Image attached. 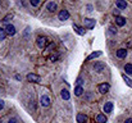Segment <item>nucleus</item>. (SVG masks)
<instances>
[{"label": "nucleus", "mask_w": 132, "mask_h": 123, "mask_svg": "<svg viewBox=\"0 0 132 123\" xmlns=\"http://www.w3.org/2000/svg\"><path fill=\"white\" fill-rule=\"evenodd\" d=\"M84 94V88L81 87V86H77L76 88H75V95L76 96H81Z\"/></svg>", "instance_id": "nucleus-19"}, {"label": "nucleus", "mask_w": 132, "mask_h": 123, "mask_svg": "<svg viewBox=\"0 0 132 123\" xmlns=\"http://www.w3.org/2000/svg\"><path fill=\"white\" fill-rule=\"evenodd\" d=\"M125 72L127 73V75H132V64H126L125 65Z\"/></svg>", "instance_id": "nucleus-20"}, {"label": "nucleus", "mask_w": 132, "mask_h": 123, "mask_svg": "<svg viewBox=\"0 0 132 123\" xmlns=\"http://www.w3.org/2000/svg\"><path fill=\"white\" fill-rule=\"evenodd\" d=\"M113 14H114L116 17H118V15H119V9H114V10H113Z\"/></svg>", "instance_id": "nucleus-28"}, {"label": "nucleus", "mask_w": 132, "mask_h": 123, "mask_svg": "<svg viewBox=\"0 0 132 123\" xmlns=\"http://www.w3.org/2000/svg\"><path fill=\"white\" fill-rule=\"evenodd\" d=\"M122 78H123V80H125V82L127 83V86H130V87L132 88V80H131V78H128L126 75H123V76H122Z\"/></svg>", "instance_id": "nucleus-21"}, {"label": "nucleus", "mask_w": 132, "mask_h": 123, "mask_svg": "<svg viewBox=\"0 0 132 123\" xmlns=\"http://www.w3.org/2000/svg\"><path fill=\"white\" fill-rule=\"evenodd\" d=\"M87 9H88V12H92V6L91 5H87Z\"/></svg>", "instance_id": "nucleus-32"}, {"label": "nucleus", "mask_w": 132, "mask_h": 123, "mask_svg": "<svg viewBox=\"0 0 132 123\" xmlns=\"http://www.w3.org/2000/svg\"><path fill=\"white\" fill-rule=\"evenodd\" d=\"M60 95H62V97H63L64 100H69V97H71V95H69L68 90H64V88L60 91Z\"/></svg>", "instance_id": "nucleus-17"}, {"label": "nucleus", "mask_w": 132, "mask_h": 123, "mask_svg": "<svg viewBox=\"0 0 132 123\" xmlns=\"http://www.w3.org/2000/svg\"><path fill=\"white\" fill-rule=\"evenodd\" d=\"M58 58H59V54H55V55H51L49 59H50L51 62H55V60H58Z\"/></svg>", "instance_id": "nucleus-25"}, {"label": "nucleus", "mask_w": 132, "mask_h": 123, "mask_svg": "<svg viewBox=\"0 0 132 123\" xmlns=\"http://www.w3.org/2000/svg\"><path fill=\"white\" fill-rule=\"evenodd\" d=\"M46 44H47V40H46L45 37H39V39H37V46H39V47L44 49L45 46H46Z\"/></svg>", "instance_id": "nucleus-13"}, {"label": "nucleus", "mask_w": 132, "mask_h": 123, "mask_svg": "<svg viewBox=\"0 0 132 123\" xmlns=\"http://www.w3.org/2000/svg\"><path fill=\"white\" fill-rule=\"evenodd\" d=\"M77 122L78 123H86L87 122V116L84 113H78L77 114Z\"/></svg>", "instance_id": "nucleus-9"}, {"label": "nucleus", "mask_w": 132, "mask_h": 123, "mask_svg": "<svg viewBox=\"0 0 132 123\" xmlns=\"http://www.w3.org/2000/svg\"><path fill=\"white\" fill-rule=\"evenodd\" d=\"M58 18H59L60 21H67V19L69 18V12H68V10H65V9L60 10V12H59V14H58Z\"/></svg>", "instance_id": "nucleus-2"}, {"label": "nucleus", "mask_w": 132, "mask_h": 123, "mask_svg": "<svg viewBox=\"0 0 132 123\" xmlns=\"http://www.w3.org/2000/svg\"><path fill=\"white\" fill-rule=\"evenodd\" d=\"M10 18H13V15H12V14H9V15H6V17L4 18V21H3V22H4V23H6V22H8V21H9Z\"/></svg>", "instance_id": "nucleus-26"}, {"label": "nucleus", "mask_w": 132, "mask_h": 123, "mask_svg": "<svg viewBox=\"0 0 132 123\" xmlns=\"http://www.w3.org/2000/svg\"><path fill=\"white\" fill-rule=\"evenodd\" d=\"M73 30H75L78 35H81V36H84V35H85V32H86L84 28H81V27H80V26H77V24H73Z\"/></svg>", "instance_id": "nucleus-15"}, {"label": "nucleus", "mask_w": 132, "mask_h": 123, "mask_svg": "<svg viewBox=\"0 0 132 123\" xmlns=\"http://www.w3.org/2000/svg\"><path fill=\"white\" fill-rule=\"evenodd\" d=\"M4 30H5L6 35H10V36L15 35V27H14L13 24H6V27H5Z\"/></svg>", "instance_id": "nucleus-4"}, {"label": "nucleus", "mask_w": 132, "mask_h": 123, "mask_svg": "<svg viewBox=\"0 0 132 123\" xmlns=\"http://www.w3.org/2000/svg\"><path fill=\"white\" fill-rule=\"evenodd\" d=\"M116 5L118 6V9H126V8H127V3L123 1V0H118V1L116 3Z\"/></svg>", "instance_id": "nucleus-16"}, {"label": "nucleus", "mask_w": 132, "mask_h": 123, "mask_svg": "<svg viewBox=\"0 0 132 123\" xmlns=\"http://www.w3.org/2000/svg\"><path fill=\"white\" fill-rule=\"evenodd\" d=\"M117 56H118L119 59L126 58V56H127V50H126V49H118V50H117Z\"/></svg>", "instance_id": "nucleus-11"}, {"label": "nucleus", "mask_w": 132, "mask_h": 123, "mask_svg": "<svg viewBox=\"0 0 132 123\" xmlns=\"http://www.w3.org/2000/svg\"><path fill=\"white\" fill-rule=\"evenodd\" d=\"M82 83H84V80H82L81 77H78V78H77V85H78V86H81Z\"/></svg>", "instance_id": "nucleus-27"}, {"label": "nucleus", "mask_w": 132, "mask_h": 123, "mask_svg": "<svg viewBox=\"0 0 132 123\" xmlns=\"http://www.w3.org/2000/svg\"><path fill=\"white\" fill-rule=\"evenodd\" d=\"M109 32H110L112 35H116V34H117V28L113 27V26H110V27H109Z\"/></svg>", "instance_id": "nucleus-23"}, {"label": "nucleus", "mask_w": 132, "mask_h": 123, "mask_svg": "<svg viewBox=\"0 0 132 123\" xmlns=\"http://www.w3.org/2000/svg\"><path fill=\"white\" fill-rule=\"evenodd\" d=\"M8 123H17V119H15V118H12V119H9Z\"/></svg>", "instance_id": "nucleus-29"}, {"label": "nucleus", "mask_w": 132, "mask_h": 123, "mask_svg": "<svg viewBox=\"0 0 132 123\" xmlns=\"http://www.w3.org/2000/svg\"><path fill=\"white\" fill-rule=\"evenodd\" d=\"M84 24L85 27L88 28V30H92L95 27V19H91V18H85L84 19Z\"/></svg>", "instance_id": "nucleus-1"}, {"label": "nucleus", "mask_w": 132, "mask_h": 123, "mask_svg": "<svg viewBox=\"0 0 132 123\" xmlns=\"http://www.w3.org/2000/svg\"><path fill=\"white\" fill-rule=\"evenodd\" d=\"M3 108H4V101H3V100H0V110H1Z\"/></svg>", "instance_id": "nucleus-30"}, {"label": "nucleus", "mask_w": 132, "mask_h": 123, "mask_svg": "<svg viewBox=\"0 0 132 123\" xmlns=\"http://www.w3.org/2000/svg\"><path fill=\"white\" fill-rule=\"evenodd\" d=\"M112 110H113V103L112 101L105 103V105H104V113H110Z\"/></svg>", "instance_id": "nucleus-12"}, {"label": "nucleus", "mask_w": 132, "mask_h": 123, "mask_svg": "<svg viewBox=\"0 0 132 123\" xmlns=\"http://www.w3.org/2000/svg\"><path fill=\"white\" fill-rule=\"evenodd\" d=\"M94 69H95V72L101 73V72H104V69H105V64H104V63H101V62H97V63H95Z\"/></svg>", "instance_id": "nucleus-3"}, {"label": "nucleus", "mask_w": 132, "mask_h": 123, "mask_svg": "<svg viewBox=\"0 0 132 123\" xmlns=\"http://www.w3.org/2000/svg\"><path fill=\"white\" fill-rule=\"evenodd\" d=\"M101 55V51H95V53H92V54H90L87 56V60H91V59H95V58H97V56H100Z\"/></svg>", "instance_id": "nucleus-18"}, {"label": "nucleus", "mask_w": 132, "mask_h": 123, "mask_svg": "<svg viewBox=\"0 0 132 123\" xmlns=\"http://www.w3.org/2000/svg\"><path fill=\"white\" fill-rule=\"evenodd\" d=\"M116 23H117V26H119V27H123V26L126 24V18H125V17H121V15H118V17H116Z\"/></svg>", "instance_id": "nucleus-7"}, {"label": "nucleus", "mask_w": 132, "mask_h": 123, "mask_svg": "<svg viewBox=\"0 0 132 123\" xmlns=\"http://www.w3.org/2000/svg\"><path fill=\"white\" fill-rule=\"evenodd\" d=\"M55 9H56V3H54V1H50V3H47V5H46V10H47V12L53 13Z\"/></svg>", "instance_id": "nucleus-10"}, {"label": "nucleus", "mask_w": 132, "mask_h": 123, "mask_svg": "<svg viewBox=\"0 0 132 123\" xmlns=\"http://www.w3.org/2000/svg\"><path fill=\"white\" fill-rule=\"evenodd\" d=\"M30 3H31V5H32V6H37V5L40 4V0H31Z\"/></svg>", "instance_id": "nucleus-24"}, {"label": "nucleus", "mask_w": 132, "mask_h": 123, "mask_svg": "<svg viewBox=\"0 0 132 123\" xmlns=\"http://www.w3.org/2000/svg\"><path fill=\"white\" fill-rule=\"evenodd\" d=\"M96 123H106L105 114H97L96 116Z\"/></svg>", "instance_id": "nucleus-14"}, {"label": "nucleus", "mask_w": 132, "mask_h": 123, "mask_svg": "<svg viewBox=\"0 0 132 123\" xmlns=\"http://www.w3.org/2000/svg\"><path fill=\"white\" fill-rule=\"evenodd\" d=\"M5 36H6V32H5V30L0 27V41L4 40V39H5Z\"/></svg>", "instance_id": "nucleus-22"}, {"label": "nucleus", "mask_w": 132, "mask_h": 123, "mask_svg": "<svg viewBox=\"0 0 132 123\" xmlns=\"http://www.w3.org/2000/svg\"><path fill=\"white\" fill-rule=\"evenodd\" d=\"M125 123H132V118H128V119H126V122Z\"/></svg>", "instance_id": "nucleus-31"}, {"label": "nucleus", "mask_w": 132, "mask_h": 123, "mask_svg": "<svg viewBox=\"0 0 132 123\" xmlns=\"http://www.w3.org/2000/svg\"><path fill=\"white\" fill-rule=\"evenodd\" d=\"M27 81L28 82H40V77H39L37 75L30 73V75H27Z\"/></svg>", "instance_id": "nucleus-6"}, {"label": "nucleus", "mask_w": 132, "mask_h": 123, "mask_svg": "<svg viewBox=\"0 0 132 123\" xmlns=\"http://www.w3.org/2000/svg\"><path fill=\"white\" fill-rule=\"evenodd\" d=\"M109 88H110V86H109L108 83H101V85H99V92H101V94L108 92Z\"/></svg>", "instance_id": "nucleus-8"}, {"label": "nucleus", "mask_w": 132, "mask_h": 123, "mask_svg": "<svg viewBox=\"0 0 132 123\" xmlns=\"http://www.w3.org/2000/svg\"><path fill=\"white\" fill-rule=\"evenodd\" d=\"M40 103H41V105L45 106V108L49 106V105H50V97H49L47 95H43L41 99H40Z\"/></svg>", "instance_id": "nucleus-5"}]
</instances>
